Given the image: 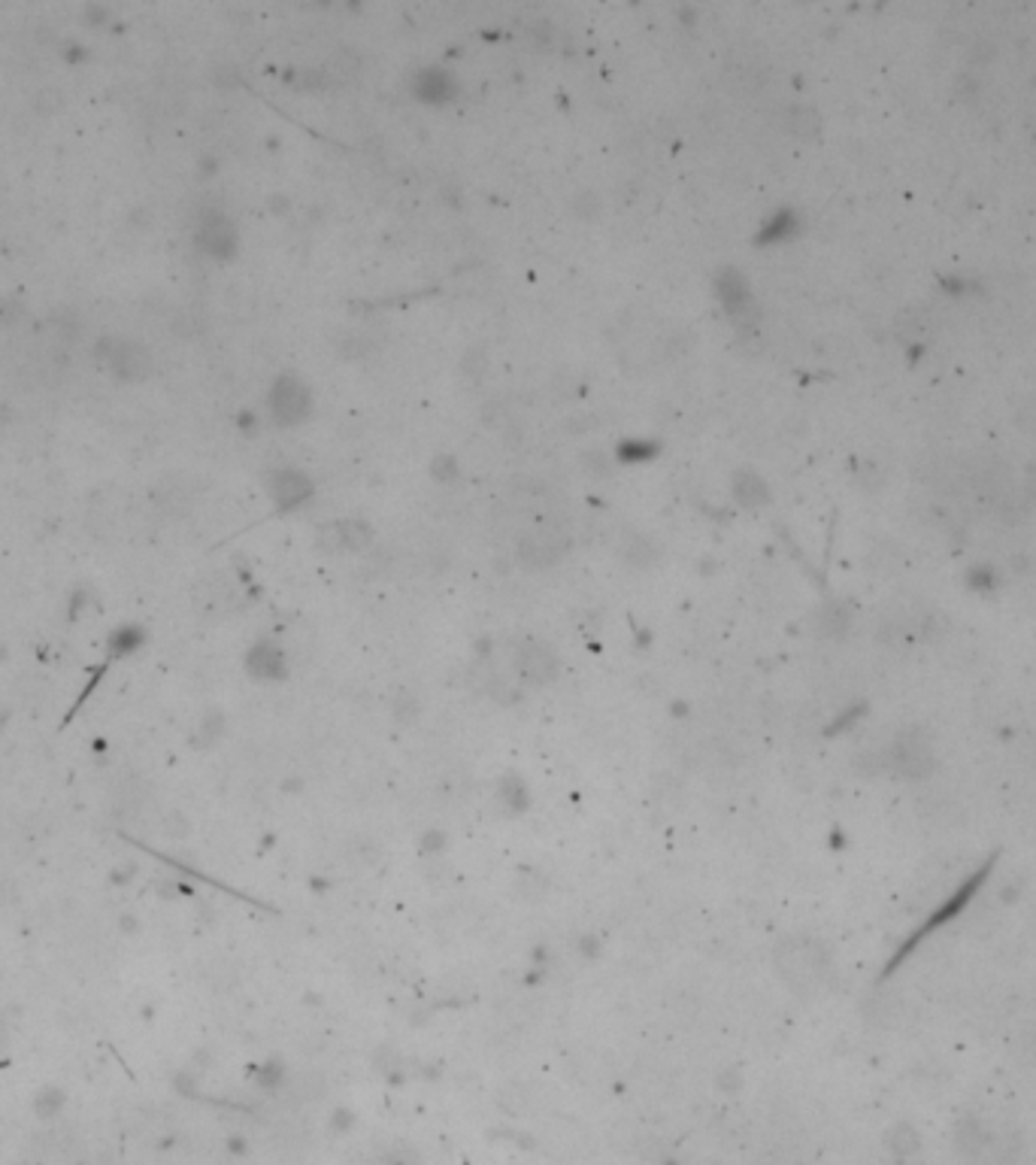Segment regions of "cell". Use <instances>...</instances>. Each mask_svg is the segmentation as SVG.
Returning a JSON list of instances; mask_svg holds the SVG:
<instances>
[{
	"instance_id": "6da1fadb",
	"label": "cell",
	"mask_w": 1036,
	"mask_h": 1165,
	"mask_svg": "<svg viewBox=\"0 0 1036 1165\" xmlns=\"http://www.w3.org/2000/svg\"><path fill=\"white\" fill-rule=\"evenodd\" d=\"M715 295H718V301H722V306H724L727 319H731L736 328H752V325L758 322V316H761L758 301H754L752 288L742 279L740 270H733V267L718 270V276H715Z\"/></svg>"
},
{
	"instance_id": "7a4b0ae2",
	"label": "cell",
	"mask_w": 1036,
	"mask_h": 1165,
	"mask_svg": "<svg viewBox=\"0 0 1036 1165\" xmlns=\"http://www.w3.org/2000/svg\"><path fill=\"white\" fill-rule=\"evenodd\" d=\"M267 404H270L273 422H279V426H297V422H304L309 417V410H313V395H309L304 379L285 374L273 383Z\"/></svg>"
},
{
	"instance_id": "3957f363",
	"label": "cell",
	"mask_w": 1036,
	"mask_h": 1165,
	"mask_svg": "<svg viewBox=\"0 0 1036 1165\" xmlns=\"http://www.w3.org/2000/svg\"><path fill=\"white\" fill-rule=\"evenodd\" d=\"M267 489H270L273 504H276L279 510H294V507H300V504L309 498V495L315 492V486H313V480H309L304 471H294V467H279V471L270 474Z\"/></svg>"
},
{
	"instance_id": "277c9868",
	"label": "cell",
	"mask_w": 1036,
	"mask_h": 1165,
	"mask_svg": "<svg viewBox=\"0 0 1036 1165\" xmlns=\"http://www.w3.org/2000/svg\"><path fill=\"white\" fill-rule=\"evenodd\" d=\"M197 240H200V249H206L209 256H215V258L234 256V249H236V231H234L231 219L222 213H206L204 216L200 231H197Z\"/></svg>"
},
{
	"instance_id": "5b68a950",
	"label": "cell",
	"mask_w": 1036,
	"mask_h": 1165,
	"mask_svg": "<svg viewBox=\"0 0 1036 1165\" xmlns=\"http://www.w3.org/2000/svg\"><path fill=\"white\" fill-rule=\"evenodd\" d=\"M413 95L422 104H449L458 95V83L449 70L443 67H424L413 76Z\"/></svg>"
},
{
	"instance_id": "8992f818",
	"label": "cell",
	"mask_w": 1036,
	"mask_h": 1165,
	"mask_svg": "<svg viewBox=\"0 0 1036 1165\" xmlns=\"http://www.w3.org/2000/svg\"><path fill=\"white\" fill-rule=\"evenodd\" d=\"M518 668H522L527 680L545 683L558 674V658H554V653L545 644L527 640V644H522V649H518Z\"/></svg>"
},
{
	"instance_id": "52a82bcc",
	"label": "cell",
	"mask_w": 1036,
	"mask_h": 1165,
	"mask_svg": "<svg viewBox=\"0 0 1036 1165\" xmlns=\"http://www.w3.org/2000/svg\"><path fill=\"white\" fill-rule=\"evenodd\" d=\"M563 549H567V544H563L561 537H554V535H531L522 544V556H524V562H533V565H549V562H554Z\"/></svg>"
},
{
	"instance_id": "ba28073f",
	"label": "cell",
	"mask_w": 1036,
	"mask_h": 1165,
	"mask_svg": "<svg viewBox=\"0 0 1036 1165\" xmlns=\"http://www.w3.org/2000/svg\"><path fill=\"white\" fill-rule=\"evenodd\" d=\"M733 498L745 510L761 507V504L767 501V486H763V480H761L758 474L740 471V474L733 477Z\"/></svg>"
},
{
	"instance_id": "9c48e42d",
	"label": "cell",
	"mask_w": 1036,
	"mask_h": 1165,
	"mask_svg": "<svg viewBox=\"0 0 1036 1165\" xmlns=\"http://www.w3.org/2000/svg\"><path fill=\"white\" fill-rule=\"evenodd\" d=\"M797 228V216L791 210H779L776 216H770L763 222V228L758 231V243H782L788 240Z\"/></svg>"
},
{
	"instance_id": "30bf717a",
	"label": "cell",
	"mask_w": 1036,
	"mask_h": 1165,
	"mask_svg": "<svg viewBox=\"0 0 1036 1165\" xmlns=\"http://www.w3.org/2000/svg\"><path fill=\"white\" fill-rule=\"evenodd\" d=\"M615 456L622 458L624 465H640V462H652L654 456H658V444H652V440H645V437H631V440H624L622 447L615 449Z\"/></svg>"
},
{
	"instance_id": "8fae6325",
	"label": "cell",
	"mask_w": 1036,
	"mask_h": 1165,
	"mask_svg": "<svg viewBox=\"0 0 1036 1165\" xmlns=\"http://www.w3.org/2000/svg\"><path fill=\"white\" fill-rule=\"evenodd\" d=\"M370 526H364L361 519H349V522H340L336 526V537H340V544L345 547V549H361V547H367L370 544Z\"/></svg>"
},
{
	"instance_id": "7c38bea8",
	"label": "cell",
	"mask_w": 1036,
	"mask_h": 1165,
	"mask_svg": "<svg viewBox=\"0 0 1036 1165\" xmlns=\"http://www.w3.org/2000/svg\"><path fill=\"white\" fill-rule=\"evenodd\" d=\"M624 556H627V562H633V565H649V562H654V556H658V547L645 537H633V547L627 549Z\"/></svg>"
},
{
	"instance_id": "4fadbf2b",
	"label": "cell",
	"mask_w": 1036,
	"mask_h": 1165,
	"mask_svg": "<svg viewBox=\"0 0 1036 1165\" xmlns=\"http://www.w3.org/2000/svg\"><path fill=\"white\" fill-rule=\"evenodd\" d=\"M454 474H458V467H454V458L452 456H440L433 462V477H436V480H454Z\"/></svg>"
}]
</instances>
